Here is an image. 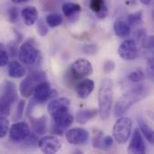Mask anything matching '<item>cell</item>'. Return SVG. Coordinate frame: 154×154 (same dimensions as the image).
Returning a JSON list of instances; mask_svg holds the SVG:
<instances>
[{
  "instance_id": "obj_9",
  "label": "cell",
  "mask_w": 154,
  "mask_h": 154,
  "mask_svg": "<svg viewBox=\"0 0 154 154\" xmlns=\"http://www.w3.org/2000/svg\"><path fill=\"white\" fill-rule=\"evenodd\" d=\"M38 146L43 153H56L61 148V142L54 135H47L38 141Z\"/></svg>"
},
{
  "instance_id": "obj_14",
  "label": "cell",
  "mask_w": 154,
  "mask_h": 154,
  "mask_svg": "<svg viewBox=\"0 0 154 154\" xmlns=\"http://www.w3.org/2000/svg\"><path fill=\"white\" fill-rule=\"evenodd\" d=\"M70 100L67 97H59L51 100L48 105V112L52 116L56 114L69 111Z\"/></svg>"
},
{
  "instance_id": "obj_37",
  "label": "cell",
  "mask_w": 154,
  "mask_h": 154,
  "mask_svg": "<svg viewBox=\"0 0 154 154\" xmlns=\"http://www.w3.org/2000/svg\"><path fill=\"white\" fill-rule=\"evenodd\" d=\"M146 36H147V33H146L145 29H140V30H138V32L136 33L137 43H139L140 45H143V42L144 39L146 38Z\"/></svg>"
},
{
  "instance_id": "obj_24",
  "label": "cell",
  "mask_w": 154,
  "mask_h": 154,
  "mask_svg": "<svg viewBox=\"0 0 154 154\" xmlns=\"http://www.w3.org/2000/svg\"><path fill=\"white\" fill-rule=\"evenodd\" d=\"M61 10H62L63 14L66 17H71V16L79 14L81 11V6L76 3L68 2V3H65L62 5Z\"/></svg>"
},
{
  "instance_id": "obj_41",
  "label": "cell",
  "mask_w": 154,
  "mask_h": 154,
  "mask_svg": "<svg viewBox=\"0 0 154 154\" xmlns=\"http://www.w3.org/2000/svg\"><path fill=\"white\" fill-rule=\"evenodd\" d=\"M51 133H53V134H58V135H62V134H63V129H61V128H60L59 126H57L55 124H54V125L51 127Z\"/></svg>"
},
{
  "instance_id": "obj_26",
  "label": "cell",
  "mask_w": 154,
  "mask_h": 154,
  "mask_svg": "<svg viewBox=\"0 0 154 154\" xmlns=\"http://www.w3.org/2000/svg\"><path fill=\"white\" fill-rule=\"evenodd\" d=\"M103 139H104V134L103 132L99 130H95L93 134V139H92V144L94 148L104 150L103 146Z\"/></svg>"
},
{
  "instance_id": "obj_39",
  "label": "cell",
  "mask_w": 154,
  "mask_h": 154,
  "mask_svg": "<svg viewBox=\"0 0 154 154\" xmlns=\"http://www.w3.org/2000/svg\"><path fill=\"white\" fill-rule=\"evenodd\" d=\"M154 44L153 36H146L143 42V46L146 49H152Z\"/></svg>"
},
{
  "instance_id": "obj_16",
  "label": "cell",
  "mask_w": 154,
  "mask_h": 154,
  "mask_svg": "<svg viewBox=\"0 0 154 154\" xmlns=\"http://www.w3.org/2000/svg\"><path fill=\"white\" fill-rule=\"evenodd\" d=\"M21 15H22V18H23L25 25L32 26L37 23L38 17H39V13L35 6L29 5V6H26L22 9Z\"/></svg>"
},
{
  "instance_id": "obj_28",
  "label": "cell",
  "mask_w": 154,
  "mask_h": 154,
  "mask_svg": "<svg viewBox=\"0 0 154 154\" xmlns=\"http://www.w3.org/2000/svg\"><path fill=\"white\" fill-rule=\"evenodd\" d=\"M146 76L144 74V72L142 69H136L134 71H132L129 75H128V79L130 81L134 82V83H140L144 81Z\"/></svg>"
},
{
  "instance_id": "obj_22",
  "label": "cell",
  "mask_w": 154,
  "mask_h": 154,
  "mask_svg": "<svg viewBox=\"0 0 154 154\" xmlns=\"http://www.w3.org/2000/svg\"><path fill=\"white\" fill-rule=\"evenodd\" d=\"M114 31L116 36L120 38H125L129 36L131 32V26L128 24V23L125 22L124 20H116L114 24Z\"/></svg>"
},
{
  "instance_id": "obj_35",
  "label": "cell",
  "mask_w": 154,
  "mask_h": 154,
  "mask_svg": "<svg viewBox=\"0 0 154 154\" xmlns=\"http://www.w3.org/2000/svg\"><path fill=\"white\" fill-rule=\"evenodd\" d=\"M8 18L11 23H14L18 19V10L16 7H11L8 10Z\"/></svg>"
},
{
  "instance_id": "obj_40",
  "label": "cell",
  "mask_w": 154,
  "mask_h": 154,
  "mask_svg": "<svg viewBox=\"0 0 154 154\" xmlns=\"http://www.w3.org/2000/svg\"><path fill=\"white\" fill-rule=\"evenodd\" d=\"M7 51L9 52V55L10 56H15V54L17 53V46H16V42H11L8 43V46H7Z\"/></svg>"
},
{
  "instance_id": "obj_19",
  "label": "cell",
  "mask_w": 154,
  "mask_h": 154,
  "mask_svg": "<svg viewBox=\"0 0 154 154\" xmlns=\"http://www.w3.org/2000/svg\"><path fill=\"white\" fill-rule=\"evenodd\" d=\"M26 70L23 64L17 60H12L8 63V75L13 79H20L25 76Z\"/></svg>"
},
{
  "instance_id": "obj_20",
  "label": "cell",
  "mask_w": 154,
  "mask_h": 154,
  "mask_svg": "<svg viewBox=\"0 0 154 154\" xmlns=\"http://www.w3.org/2000/svg\"><path fill=\"white\" fill-rule=\"evenodd\" d=\"M98 110L97 109H80L76 113V121L79 125H86L88 121L97 116Z\"/></svg>"
},
{
  "instance_id": "obj_31",
  "label": "cell",
  "mask_w": 154,
  "mask_h": 154,
  "mask_svg": "<svg viewBox=\"0 0 154 154\" xmlns=\"http://www.w3.org/2000/svg\"><path fill=\"white\" fill-rule=\"evenodd\" d=\"M37 32L40 36H45L48 34L49 32V30H48V27L47 25L45 24L44 21L42 19H40L37 21Z\"/></svg>"
},
{
  "instance_id": "obj_1",
  "label": "cell",
  "mask_w": 154,
  "mask_h": 154,
  "mask_svg": "<svg viewBox=\"0 0 154 154\" xmlns=\"http://www.w3.org/2000/svg\"><path fill=\"white\" fill-rule=\"evenodd\" d=\"M151 89L147 85H138L125 93L116 102L115 115L116 117L123 116L134 104L143 100L150 95Z\"/></svg>"
},
{
  "instance_id": "obj_29",
  "label": "cell",
  "mask_w": 154,
  "mask_h": 154,
  "mask_svg": "<svg viewBox=\"0 0 154 154\" xmlns=\"http://www.w3.org/2000/svg\"><path fill=\"white\" fill-rule=\"evenodd\" d=\"M9 131V121L5 116H0V139L6 136Z\"/></svg>"
},
{
  "instance_id": "obj_34",
  "label": "cell",
  "mask_w": 154,
  "mask_h": 154,
  "mask_svg": "<svg viewBox=\"0 0 154 154\" xmlns=\"http://www.w3.org/2000/svg\"><path fill=\"white\" fill-rule=\"evenodd\" d=\"M153 72H154V64L153 58L151 57L148 59V63H147V74L148 77L150 78L151 80H153Z\"/></svg>"
},
{
  "instance_id": "obj_27",
  "label": "cell",
  "mask_w": 154,
  "mask_h": 154,
  "mask_svg": "<svg viewBox=\"0 0 154 154\" xmlns=\"http://www.w3.org/2000/svg\"><path fill=\"white\" fill-rule=\"evenodd\" d=\"M127 20H128L127 23L130 26H134V25H138L142 23H143V12L138 11V12L129 14Z\"/></svg>"
},
{
  "instance_id": "obj_7",
  "label": "cell",
  "mask_w": 154,
  "mask_h": 154,
  "mask_svg": "<svg viewBox=\"0 0 154 154\" xmlns=\"http://www.w3.org/2000/svg\"><path fill=\"white\" fill-rule=\"evenodd\" d=\"M32 93H33V98L38 104H43L47 102L50 98L57 95L56 91L51 88L50 83L47 82L46 80L39 83L35 87Z\"/></svg>"
},
{
  "instance_id": "obj_32",
  "label": "cell",
  "mask_w": 154,
  "mask_h": 154,
  "mask_svg": "<svg viewBox=\"0 0 154 154\" xmlns=\"http://www.w3.org/2000/svg\"><path fill=\"white\" fill-rule=\"evenodd\" d=\"M24 106H25V102L23 100H20L17 106H16V111H15V115H14L15 119L18 120L23 116V111H24Z\"/></svg>"
},
{
  "instance_id": "obj_33",
  "label": "cell",
  "mask_w": 154,
  "mask_h": 154,
  "mask_svg": "<svg viewBox=\"0 0 154 154\" xmlns=\"http://www.w3.org/2000/svg\"><path fill=\"white\" fill-rule=\"evenodd\" d=\"M115 68H116L115 62L113 60H108L103 65V71L106 74H109V73H111L115 69Z\"/></svg>"
},
{
  "instance_id": "obj_5",
  "label": "cell",
  "mask_w": 154,
  "mask_h": 154,
  "mask_svg": "<svg viewBox=\"0 0 154 154\" xmlns=\"http://www.w3.org/2000/svg\"><path fill=\"white\" fill-rule=\"evenodd\" d=\"M133 122L129 117L121 116L113 127V136L120 144H125L131 136Z\"/></svg>"
},
{
  "instance_id": "obj_43",
  "label": "cell",
  "mask_w": 154,
  "mask_h": 154,
  "mask_svg": "<svg viewBox=\"0 0 154 154\" xmlns=\"http://www.w3.org/2000/svg\"><path fill=\"white\" fill-rule=\"evenodd\" d=\"M152 1V0H140V2H141L143 5H150Z\"/></svg>"
},
{
  "instance_id": "obj_3",
  "label": "cell",
  "mask_w": 154,
  "mask_h": 154,
  "mask_svg": "<svg viewBox=\"0 0 154 154\" xmlns=\"http://www.w3.org/2000/svg\"><path fill=\"white\" fill-rule=\"evenodd\" d=\"M19 60L24 65L32 66L36 64L40 60V51L37 48V44L33 39L24 42L19 49L18 52Z\"/></svg>"
},
{
  "instance_id": "obj_30",
  "label": "cell",
  "mask_w": 154,
  "mask_h": 154,
  "mask_svg": "<svg viewBox=\"0 0 154 154\" xmlns=\"http://www.w3.org/2000/svg\"><path fill=\"white\" fill-rule=\"evenodd\" d=\"M9 55L5 46L0 43V67H5L8 64Z\"/></svg>"
},
{
  "instance_id": "obj_17",
  "label": "cell",
  "mask_w": 154,
  "mask_h": 154,
  "mask_svg": "<svg viewBox=\"0 0 154 154\" xmlns=\"http://www.w3.org/2000/svg\"><path fill=\"white\" fill-rule=\"evenodd\" d=\"M52 118H53L54 124L63 130L69 128L74 122V116L70 113H69V111L56 114L52 116Z\"/></svg>"
},
{
  "instance_id": "obj_11",
  "label": "cell",
  "mask_w": 154,
  "mask_h": 154,
  "mask_svg": "<svg viewBox=\"0 0 154 154\" xmlns=\"http://www.w3.org/2000/svg\"><path fill=\"white\" fill-rule=\"evenodd\" d=\"M119 56L125 60H134L138 56L137 44L134 40L124 41L118 48Z\"/></svg>"
},
{
  "instance_id": "obj_38",
  "label": "cell",
  "mask_w": 154,
  "mask_h": 154,
  "mask_svg": "<svg viewBox=\"0 0 154 154\" xmlns=\"http://www.w3.org/2000/svg\"><path fill=\"white\" fill-rule=\"evenodd\" d=\"M114 144V138L112 136H104L103 139V146H104V150L109 149L113 146Z\"/></svg>"
},
{
  "instance_id": "obj_4",
  "label": "cell",
  "mask_w": 154,
  "mask_h": 154,
  "mask_svg": "<svg viewBox=\"0 0 154 154\" xmlns=\"http://www.w3.org/2000/svg\"><path fill=\"white\" fill-rule=\"evenodd\" d=\"M46 79L47 76L44 71L40 69L32 71L28 76H26L19 85V91L21 96L23 97H29L32 94L35 87Z\"/></svg>"
},
{
  "instance_id": "obj_13",
  "label": "cell",
  "mask_w": 154,
  "mask_h": 154,
  "mask_svg": "<svg viewBox=\"0 0 154 154\" xmlns=\"http://www.w3.org/2000/svg\"><path fill=\"white\" fill-rule=\"evenodd\" d=\"M128 152L134 154H144L146 152L145 143L143 135L138 128H136L133 134L132 140L128 147Z\"/></svg>"
},
{
  "instance_id": "obj_21",
  "label": "cell",
  "mask_w": 154,
  "mask_h": 154,
  "mask_svg": "<svg viewBox=\"0 0 154 154\" xmlns=\"http://www.w3.org/2000/svg\"><path fill=\"white\" fill-rule=\"evenodd\" d=\"M30 121L32 126L33 131L37 134H44L47 131V117L45 116H42L39 118H33L32 116H30Z\"/></svg>"
},
{
  "instance_id": "obj_15",
  "label": "cell",
  "mask_w": 154,
  "mask_h": 154,
  "mask_svg": "<svg viewBox=\"0 0 154 154\" xmlns=\"http://www.w3.org/2000/svg\"><path fill=\"white\" fill-rule=\"evenodd\" d=\"M95 83L92 79H83L79 83L76 85V92L79 98L86 99L88 98L91 93L94 91Z\"/></svg>"
},
{
  "instance_id": "obj_8",
  "label": "cell",
  "mask_w": 154,
  "mask_h": 154,
  "mask_svg": "<svg viewBox=\"0 0 154 154\" xmlns=\"http://www.w3.org/2000/svg\"><path fill=\"white\" fill-rule=\"evenodd\" d=\"M9 138L14 143L23 142L31 134L30 126L25 122H17L9 128Z\"/></svg>"
},
{
  "instance_id": "obj_12",
  "label": "cell",
  "mask_w": 154,
  "mask_h": 154,
  "mask_svg": "<svg viewBox=\"0 0 154 154\" xmlns=\"http://www.w3.org/2000/svg\"><path fill=\"white\" fill-rule=\"evenodd\" d=\"M17 98L15 85L11 81H5L0 89V102L13 105Z\"/></svg>"
},
{
  "instance_id": "obj_42",
  "label": "cell",
  "mask_w": 154,
  "mask_h": 154,
  "mask_svg": "<svg viewBox=\"0 0 154 154\" xmlns=\"http://www.w3.org/2000/svg\"><path fill=\"white\" fill-rule=\"evenodd\" d=\"M12 2L15 3V4H23V3H27V2H31L32 0H11Z\"/></svg>"
},
{
  "instance_id": "obj_10",
  "label": "cell",
  "mask_w": 154,
  "mask_h": 154,
  "mask_svg": "<svg viewBox=\"0 0 154 154\" xmlns=\"http://www.w3.org/2000/svg\"><path fill=\"white\" fill-rule=\"evenodd\" d=\"M66 139L72 145H85L88 142L89 134L83 128H72L67 131Z\"/></svg>"
},
{
  "instance_id": "obj_18",
  "label": "cell",
  "mask_w": 154,
  "mask_h": 154,
  "mask_svg": "<svg viewBox=\"0 0 154 154\" xmlns=\"http://www.w3.org/2000/svg\"><path fill=\"white\" fill-rule=\"evenodd\" d=\"M89 7L99 19H104L108 14V8L105 0H89Z\"/></svg>"
},
{
  "instance_id": "obj_6",
  "label": "cell",
  "mask_w": 154,
  "mask_h": 154,
  "mask_svg": "<svg viewBox=\"0 0 154 154\" xmlns=\"http://www.w3.org/2000/svg\"><path fill=\"white\" fill-rule=\"evenodd\" d=\"M69 72L76 80H80L93 74V66L88 60L80 58L70 65Z\"/></svg>"
},
{
  "instance_id": "obj_25",
  "label": "cell",
  "mask_w": 154,
  "mask_h": 154,
  "mask_svg": "<svg viewBox=\"0 0 154 154\" xmlns=\"http://www.w3.org/2000/svg\"><path fill=\"white\" fill-rule=\"evenodd\" d=\"M46 23L51 27V28H55L60 26L62 22H63V18L60 14H56V13H52L46 16Z\"/></svg>"
},
{
  "instance_id": "obj_36",
  "label": "cell",
  "mask_w": 154,
  "mask_h": 154,
  "mask_svg": "<svg viewBox=\"0 0 154 154\" xmlns=\"http://www.w3.org/2000/svg\"><path fill=\"white\" fill-rule=\"evenodd\" d=\"M82 51H83L84 53H86V54L92 55V54L97 53V45H95V44H88V45H85V46L82 48Z\"/></svg>"
},
{
  "instance_id": "obj_2",
  "label": "cell",
  "mask_w": 154,
  "mask_h": 154,
  "mask_svg": "<svg viewBox=\"0 0 154 154\" xmlns=\"http://www.w3.org/2000/svg\"><path fill=\"white\" fill-rule=\"evenodd\" d=\"M114 101V84L110 79L102 80L98 90V113L103 120H106L111 113Z\"/></svg>"
},
{
  "instance_id": "obj_23",
  "label": "cell",
  "mask_w": 154,
  "mask_h": 154,
  "mask_svg": "<svg viewBox=\"0 0 154 154\" xmlns=\"http://www.w3.org/2000/svg\"><path fill=\"white\" fill-rule=\"evenodd\" d=\"M137 121H138V125H139V127H140V132L143 134V135L144 136V138L151 144H152L154 143V134L152 128L142 117H139Z\"/></svg>"
}]
</instances>
